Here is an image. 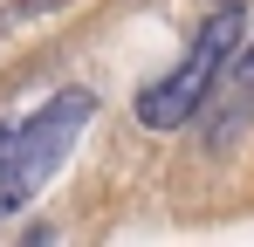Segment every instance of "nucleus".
Wrapping results in <instances>:
<instances>
[{
    "label": "nucleus",
    "mask_w": 254,
    "mask_h": 247,
    "mask_svg": "<svg viewBox=\"0 0 254 247\" xmlns=\"http://www.w3.org/2000/svg\"><path fill=\"white\" fill-rule=\"evenodd\" d=\"M28 199H35V192L21 185V165H14V124H0V220L21 213Z\"/></svg>",
    "instance_id": "3"
},
{
    "label": "nucleus",
    "mask_w": 254,
    "mask_h": 247,
    "mask_svg": "<svg viewBox=\"0 0 254 247\" xmlns=\"http://www.w3.org/2000/svg\"><path fill=\"white\" fill-rule=\"evenodd\" d=\"M241 28H248V7H213L206 21H199V35L186 41V55H179L158 82L137 89V124H144V130H179V124H192L199 103L213 96L220 69H227V55L241 48Z\"/></svg>",
    "instance_id": "1"
},
{
    "label": "nucleus",
    "mask_w": 254,
    "mask_h": 247,
    "mask_svg": "<svg viewBox=\"0 0 254 247\" xmlns=\"http://www.w3.org/2000/svg\"><path fill=\"white\" fill-rule=\"evenodd\" d=\"M206 7H248V0H206Z\"/></svg>",
    "instance_id": "5"
},
{
    "label": "nucleus",
    "mask_w": 254,
    "mask_h": 247,
    "mask_svg": "<svg viewBox=\"0 0 254 247\" xmlns=\"http://www.w3.org/2000/svg\"><path fill=\"white\" fill-rule=\"evenodd\" d=\"M234 82H254V41H248V55H241V69H234Z\"/></svg>",
    "instance_id": "4"
},
{
    "label": "nucleus",
    "mask_w": 254,
    "mask_h": 247,
    "mask_svg": "<svg viewBox=\"0 0 254 247\" xmlns=\"http://www.w3.org/2000/svg\"><path fill=\"white\" fill-rule=\"evenodd\" d=\"M89 117H96V96H89L83 82H69L48 103H35V117L14 124V165H21V185L28 192H42V179L76 151V137L89 130Z\"/></svg>",
    "instance_id": "2"
}]
</instances>
